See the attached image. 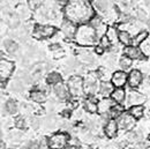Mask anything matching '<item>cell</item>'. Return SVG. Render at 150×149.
<instances>
[{
  "label": "cell",
  "instance_id": "obj_1",
  "mask_svg": "<svg viewBox=\"0 0 150 149\" xmlns=\"http://www.w3.org/2000/svg\"><path fill=\"white\" fill-rule=\"evenodd\" d=\"M65 19L76 23L77 26L88 23L94 18L95 9L89 1L84 0H69V2L64 7Z\"/></svg>",
  "mask_w": 150,
  "mask_h": 149
},
{
  "label": "cell",
  "instance_id": "obj_2",
  "mask_svg": "<svg viewBox=\"0 0 150 149\" xmlns=\"http://www.w3.org/2000/svg\"><path fill=\"white\" fill-rule=\"evenodd\" d=\"M74 40L79 46L90 48V46H96L98 44L99 38L96 34V30L89 23H83L77 27Z\"/></svg>",
  "mask_w": 150,
  "mask_h": 149
},
{
  "label": "cell",
  "instance_id": "obj_3",
  "mask_svg": "<svg viewBox=\"0 0 150 149\" xmlns=\"http://www.w3.org/2000/svg\"><path fill=\"white\" fill-rule=\"evenodd\" d=\"M67 86L71 93V97L79 99L82 96H86L84 94V89H83V84H84V80L83 76L79 74L72 75L68 80H67Z\"/></svg>",
  "mask_w": 150,
  "mask_h": 149
},
{
  "label": "cell",
  "instance_id": "obj_4",
  "mask_svg": "<svg viewBox=\"0 0 150 149\" xmlns=\"http://www.w3.org/2000/svg\"><path fill=\"white\" fill-rule=\"evenodd\" d=\"M58 33V29L53 24H42L37 23L34 28H33V37L38 40L42 39H47V38H52L56 36Z\"/></svg>",
  "mask_w": 150,
  "mask_h": 149
},
{
  "label": "cell",
  "instance_id": "obj_5",
  "mask_svg": "<svg viewBox=\"0 0 150 149\" xmlns=\"http://www.w3.org/2000/svg\"><path fill=\"white\" fill-rule=\"evenodd\" d=\"M51 149H66L69 145L71 136L67 132H57L47 138Z\"/></svg>",
  "mask_w": 150,
  "mask_h": 149
},
{
  "label": "cell",
  "instance_id": "obj_6",
  "mask_svg": "<svg viewBox=\"0 0 150 149\" xmlns=\"http://www.w3.org/2000/svg\"><path fill=\"white\" fill-rule=\"evenodd\" d=\"M15 68V64L8 59H1L0 60V80L1 83L6 82L14 72Z\"/></svg>",
  "mask_w": 150,
  "mask_h": 149
},
{
  "label": "cell",
  "instance_id": "obj_7",
  "mask_svg": "<svg viewBox=\"0 0 150 149\" xmlns=\"http://www.w3.org/2000/svg\"><path fill=\"white\" fill-rule=\"evenodd\" d=\"M146 102H147V97L142 93L137 92L136 89H131V92L127 93L126 104L128 108L134 106V105H144Z\"/></svg>",
  "mask_w": 150,
  "mask_h": 149
},
{
  "label": "cell",
  "instance_id": "obj_8",
  "mask_svg": "<svg viewBox=\"0 0 150 149\" xmlns=\"http://www.w3.org/2000/svg\"><path fill=\"white\" fill-rule=\"evenodd\" d=\"M77 27L79 26L76 23L67 19H64L62 22L60 23V31L64 35V37H66L67 39H74Z\"/></svg>",
  "mask_w": 150,
  "mask_h": 149
},
{
  "label": "cell",
  "instance_id": "obj_9",
  "mask_svg": "<svg viewBox=\"0 0 150 149\" xmlns=\"http://www.w3.org/2000/svg\"><path fill=\"white\" fill-rule=\"evenodd\" d=\"M117 120L119 124V128L122 131H127V132L133 130L135 124H136V119L128 111L124 112Z\"/></svg>",
  "mask_w": 150,
  "mask_h": 149
},
{
  "label": "cell",
  "instance_id": "obj_10",
  "mask_svg": "<svg viewBox=\"0 0 150 149\" xmlns=\"http://www.w3.org/2000/svg\"><path fill=\"white\" fill-rule=\"evenodd\" d=\"M143 73L137 70V68H134V70H131L128 72V86L131 87V89H136L141 86V83L143 82Z\"/></svg>",
  "mask_w": 150,
  "mask_h": 149
},
{
  "label": "cell",
  "instance_id": "obj_11",
  "mask_svg": "<svg viewBox=\"0 0 150 149\" xmlns=\"http://www.w3.org/2000/svg\"><path fill=\"white\" fill-rule=\"evenodd\" d=\"M111 83L114 86V88H125V86L128 83V73L121 70L113 72Z\"/></svg>",
  "mask_w": 150,
  "mask_h": 149
},
{
  "label": "cell",
  "instance_id": "obj_12",
  "mask_svg": "<svg viewBox=\"0 0 150 149\" xmlns=\"http://www.w3.org/2000/svg\"><path fill=\"white\" fill-rule=\"evenodd\" d=\"M52 88H53V93H54V95L59 101H68L71 98V93H69L68 86L64 81L56 84V86H53Z\"/></svg>",
  "mask_w": 150,
  "mask_h": 149
},
{
  "label": "cell",
  "instance_id": "obj_13",
  "mask_svg": "<svg viewBox=\"0 0 150 149\" xmlns=\"http://www.w3.org/2000/svg\"><path fill=\"white\" fill-rule=\"evenodd\" d=\"M117 103L113 101L111 97H102L98 102H97V106H98V111L97 114H106L109 113L110 110Z\"/></svg>",
  "mask_w": 150,
  "mask_h": 149
},
{
  "label": "cell",
  "instance_id": "obj_14",
  "mask_svg": "<svg viewBox=\"0 0 150 149\" xmlns=\"http://www.w3.org/2000/svg\"><path fill=\"white\" fill-rule=\"evenodd\" d=\"M122 52H124L125 56L129 57L133 60H143V59H146V56L141 51L140 46H134V45L124 46Z\"/></svg>",
  "mask_w": 150,
  "mask_h": 149
},
{
  "label": "cell",
  "instance_id": "obj_15",
  "mask_svg": "<svg viewBox=\"0 0 150 149\" xmlns=\"http://www.w3.org/2000/svg\"><path fill=\"white\" fill-rule=\"evenodd\" d=\"M120 130L119 128V124H118V120L117 119H110L106 125L104 126L103 128V133L104 135L108 138V139H114L118 134V131Z\"/></svg>",
  "mask_w": 150,
  "mask_h": 149
},
{
  "label": "cell",
  "instance_id": "obj_16",
  "mask_svg": "<svg viewBox=\"0 0 150 149\" xmlns=\"http://www.w3.org/2000/svg\"><path fill=\"white\" fill-rule=\"evenodd\" d=\"M97 99H96V96H87L84 99H83V109L84 111L90 113V114H96L98 111V106H97Z\"/></svg>",
  "mask_w": 150,
  "mask_h": 149
},
{
  "label": "cell",
  "instance_id": "obj_17",
  "mask_svg": "<svg viewBox=\"0 0 150 149\" xmlns=\"http://www.w3.org/2000/svg\"><path fill=\"white\" fill-rule=\"evenodd\" d=\"M110 97L117 104H124L127 98V92L125 88H114Z\"/></svg>",
  "mask_w": 150,
  "mask_h": 149
},
{
  "label": "cell",
  "instance_id": "obj_18",
  "mask_svg": "<svg viewBox=\"0 0 150 149\" xmlns=\"http://www.w3.org/2000/svg\"><path fill=\"white\" fill-rule=\"evenodd\" d=\"M113 90H114V86L111 83V81H100L98 95H100L102 97H110Z\"/></svg>",
  "mask_w": 150,
  "mask_h": 149
},
{
  "label": "cell",
  "instance_id": "obj_19",
  "mask_svg": "<svg viewBox=\"0 0 150 149\" xmlns=\"http://www.w3.org/2000/svg\"><path fill=\"white\" fill-rule=\"evenodd\" d=\"M149 37V31L147 29H142L140 30L139 33H136L133 37V42H132V45L134 46H140L144 40H147Z\"/></svg>",
  "mask_w": 150,
  "mask_h": 149
},
{
  "label": "cell",
  "instance_id": "obj_20",
  "mask_svg": "<svg viewBox=\"0 0 150 149\" xmlns=\"http://www.w3.org/2000/svg\"><path fill=\"white\" fill-rule=\"evenodd\" d=\"M30 98L35 102V103H45L46 99H47V94L45 92H42L39 89H34L30 92Z\"/></svg>",
  "mask_w": 150,
  "mask_h": 149
},
{
  "label": "cell",
  "instance_id": "obj_21",
  "mask_svg": "<svg viewBox=\"0 0 150 149\" xmlns=\"http://www.w3.org/2000/svg\"><path fill=\"white\" fill-rule=\"evenodd\" d=\"M128 112L131 113L136 120H140L146 114V106L144 105H134V106H131L128 109Z\"/></svg>",
  "mask_w": 150,
  "mask_h": 149
},
{
  "label": "cell",
  "instance_id": "obj_22",
  "mask_svg": "<svg viewBox=\"0 0 150 149\" xmlns=\"http://www.w3.org/2000/svg\"><path fill=\"white\" fill-rule=\"evenodd\" d=\"M106 37L109 38V40L111 42L112 45H118L119 43V30L117 27L109 26V29L106 31Z\"/></svg>",
  "mask_w": 150,
  "mask_h": 149
},
{
  "label": "cell",
  "instance_id": "obj_23",
  "mask_svg": "<svg viewBox=\"0 0 150 149\" xmlns=\"http://www.w3.org/2000/svg\"><path fill=\"white\" fill-rule=\"evenodd\" d=\"M45 81H46L51 87H53V86H56L58 83L62 82L64 80H62V75L60 74V73H58V72H51V73H49V74L46 75Z\"/></svg>",
  "mask_w": 150,
  "mask_h": 149
},
{
  "label": "cell",
  "instance_id": "obj_24",
  "mask_svg": "<svg viewBox=\"0 0 150 149\" xmlns=\"http://www.w3.org/2000/svg\"><path fill=\"white\" fill-rule=\"evenodd\" d=\"M132 42H133V37H132L129 31H126V30H120L119 31V43L122 46L132 45Z\"/></svg>",
  "mask_w": 150,
  "mask_h": 149
},
{
  "label": "cell",
  "instance_id": "obj_25",
  "mask_svg": "<svg viewBox=\"0 0 150 149\" xmlns=\"http://www.w3.org/2000/svg\"><path fill=\"white\" fill-rule=\"evenodd\" d=\"M5 110L8 114L11 116H15L18 112H19V104L14 99H9L5 103Z\"/></svg>",
  "mask_w": 150,
  "mask_h": 149
},
{
  "label": "cell",
  "instance_id": "obj_26",
  "mask_svg": "<svg viewBox=\"0 0 150 149\" xmlns=\"http://www.w3.org/2000/svg\"><path fill=\"white\" fill-rule=\"evenodd\" d=\"M96 72H97V75H98L100 81H111L113 73L110 72V68H108V67H98Z\"/></svg>",
  "mask_w": 150,
  "mask_h": 149
},
{
  "label": "cell",
  "instance_id": "obj_27",
  "mask_svg": "<svg viewBox=\"0 0 150 149\" xmlns=\"http://www.w3.org/2000/svg\"><path fill=\"white\" fill-rule=\"evenodd\" d=\"M133 61H134L133 59H131L129 57H127L124 55L122 57L119 58V67L121 68V71L127 72L132 66H133Z\"/></svg>",
  "mask_w": 150,
  "mask_h": 149
},
{
  "label": "cell",
  "instance_id": "obj_28",
  "mask_svg": "<svg viewBox=\"0 0 150 149\" xmlns=\"http://www.w3.org/2000/svg\"><path fill=\"white\" fill-rule=\"evenodd\" d=\"M125 111H126V110H125V106H124L122 104H115L112 109L110 110L109 116H110L111 119H118Z\"/></svg>",
  "mask_w": 150,
  "mask_h": 149
},
{
  "label": "cell",
  "instance_id": "obj_29",
  "mask_svg": "<svg viewBox=\"0 0 150 149\" xmlns=\"http://www.w3.org/2000/svg\"><path fill=\"white\" fill-rule=\"evenodd\" d=\"M5 50H6V52L7 53H9V55H15L16 52H18V50H19V45H18V43L16 42H14V40H12V39H7V40H5Z\"/></svg>",
  "mask_w": 150,
  "mask_h": 149
},
{
  "label": "cell",
  "instance_id": "obj_30",
  "mask_svg": "<svg viewBox=\"0 0 150 149\" xmlns=\"http://www.w3.org/2000/svg\"><path fill=\"white\" fill-rule=\"evenodd\" d=\"M14 125H15V127L16 128H19V130H25L27 128V120L22 117V116H19V117H16V119H15V121H14Z\"/></svg>",
  "mask_w": 150,
  "mask_h": 149
},
{
  "label": "cell",
  "instance_id": "obj_31",
  "mask_svg": "<svg viewBox=\"0 0 150 149\" xmlns=\"http://www.w3.org/2000/svg\"><path fill=\"white\" fill-rule=\"evenodd\" d=\"M98 44H99L102 48H104L106 51H108V50H110V49L112 48V44H111V42L109 40V38L106 37V35H104L103 37L99 38V40H98Z\"/></svg>",
  "mask_w": 150,
  "mask_h": 149
},
{
  "label": "cell",
  "instance_id": "obj_32",
  "mask_svg": "<svg viewBox=\"0 0 150 149\" xmlns=\"http://www.w3.org/2000/svg\"><path fill=\"white\" fill-rule=\"evenodd\" d=\"M88 23H89V24H90V26H91L94 29H97V28H98L99 26H102L104 22H103V20H102V18H100V16H98V15H95L94 18L90 20Z\"/></svg>",
  "mask_w": 150,
  "mask_h": 149
},
{
  "label": "cell",
  "instance_id": "obj_33",
  "mask_svg": "<svg viewBox=\"0 0 150 149\" xmlns=\"http://www.w3.org/2000/svg\"><path fill=\"white\" fill-rule=\"evenodd\" d=\"M140 49H141V51L143 52V55L146 56V58L150 57V42L148 39L144 40V42L140 45Z\"/></svg>",
  "mask_w": 150,
  "mask_h": 149
},
{
  "label": "cell",
  "instance_id": "obj_34",
  "mask_svg": "<svg viewBox=\"0 0 150 149\" xmlns=\"http://www.w3.org/2000/svg\"><path fill=\"white\" fill-rule=\"evenodd\" d=\"M44 2V0H28V7L31 11H36L40 7V5Z\"/></svg>",
  "mask_w": 150,
  "mask_h": 149
},
{
  "label": "cell",
  "instance_id": "obj_35",
  "mask_svg": "<svg viewBox=\"0 0 150 149\" xmlns=\"http://www.w3.org/2000/svg\"><path fill=\"white\" fill-rule=\"evenodd\" d=\"M8 23H9V27L11 28H18L20 26V18L18 15H12L9 20H8Z\"/></svg>",
  "mask_w": 150,
  "mask_h": 149
},
{
  "label": "cell",
  "instance_id": "obj_36",
  "mask_svg": "<svg viewBox=\"0 0 150 149\" xmlns=\"http://www.w3.org/2000/svg\"><path fill=\"white\" fill-rule=\"evenodd\" d=\"M136 19L139 21H147V14L142 9H136Z\"/></svg>",
  "mask_w": 150,
  "mask_h": 149
},
{
  "label": "cell",
  "instance_id": "obj_37",
  "mask_svg": "<svg viewBox=\"0 0 150 149\" xmlns=\"http://www.w3.org/2000/svg\"><path fill=\"white\" fill-rule=\"evenodd\" d=\"M39 149H51L49 146V140L47 138H42L39 141Z\"/></svg>",
  "mask_w": 150,
  "mask_h": 149
},
{
  "label": "cell",
  "instance_id": "obj_38",
  "mask_svg": "<svg viewBox=\"0 0 150 149\" xmlns=\"http://www.w3.org/2000/svg\"><path fill=\"white\" fill-rule=\"evenodd\" d=\"M139 146L141 149H150V140L147 138V140H141L139 142Z\"/></svg>",
  "mask_w": 150,
  "mask_h": 149
},
{
  "label": "cell",
  "instance_id": "obj_39",
  "mask_svg": "<svg viewBox=\"0 0 150 149\" xmlns=\"http://www.w3.org/2000/svg\"><path fill=\"white\" fill-rule=\"evenodd\" d=\"M105 52H106V50H105L104 48H102L99 44H97V45L95 46V53H96V55H98V56H103Z\"/></svg>",
  "mask_w": 150,
  "mask_h": 149
},
{
  "label": "cell",
  "instance_id": "obj_40",
  "mask_svg": "<svg viewBox=\"0 0 150 149\" xmlns=\"http://www.w3.org/2000/svg\"><path fill=\"white\" fill-rule=\"evenodd\" d=\"M25 149H39V142H37V141H30L27 145Z\"/></svg>",
  "mask_w": 150,
  "mask_h": 149
},
{
  "label": "cell",
  "instance_id": "obj_41",
  "mask_svg": "<svg viewBox=\"0 0 150 149\" xmlns=\"http://www.w3.org/2000/svg\"><path fill=\"white\" fill-rule=\"evenodd\" d=\"M39 125H40V121L38 120L37 118H33L31 119V127L34 130H37L38 127H39Z\"/></svg>",
  "mask_w": 150,
  "mask_h": 149
},
{
  "label": "cell",
  "instance_id": "obj_42",
  "mask_svg": "<svg viewBox=\"0 0 150 149\" xmlns=\"http://www.w3.org/2000/svg\"><path fill=\"white\" fill-rule=\"evenodd\" d=\"M50 50H52V51H60L61 50V48H60V44H58V43H54V44H51L50 45Z\"/></svg>",
  "mask_w": 150,
  "mask_h": 149
},
{
  "label": "cell",
  "instance_id": "obj_43",
  "mask_svg": "<svg viewBox=\"0 0 150 149\" xmlns=\"http://www.w3.org/2000/svg\"><path fill=\"white\" fill-rule=\"evenodd\" d=\"M54 1L57 2V5H58V6H60V7H62V8H64V7L69 2V0H54Z\"/></svg>",
  "mask_w": 150,
  "mask_h": 149
},
{
  "label": "cell",
  "instance_id": "obj_44",
  "mask_svg": "<svg viewBox=\"0 0 150 149\" xmlns=\"http://www.w3.org/2000/svg\"><path fill=\"white\" fill-rule=\"evenodd\" d=\"M80 149H91V148H90V146H88L87 143H84V145H81L80 146Z\"/></svg>",
  "mask_w": 150,
  "mask_h": 149
},
{
  "label": "cell",
  "instance_id": "obj_45",
  "mask_svg": "<svg viewBox=\"0 0 150 149\" xmlns=\"http://www.w3.org/2000/svg\"><path fill=\"white\" fill-rule=\"evenodd\" d=\"M66 149H80V146H67V148Z\"/></svg>",
  "mask_w": 150,
  "mask_h": 149
},
{
  "label": "cell",
  "instance_id": "obj_46",
  "mask_svg": "<svg viewBox=\"0 0 150 149\" xmlns=\"http://www.w3.org/2000/svg\"><path fill=\"white\" fill-rule=\"evenodd\" d=\"M0 149H6V146H5V142L1 140L0 141Z\"/></svg>",
  "mask_w": 150,
  "mask_h": 149
},
{
  "label": "cell",
  "instance_id": "obj_47",
  "mask_svg": "<svg viewBox=\"0 0 150 149\" xmlns=\"http://www.w3.org/2000/svg\"><path fill=\"white\" fill-rule=\"evenodd\" d=\"M147 82H148V84H149V87H150V76L147 77Z\"/></svg>",
  "mask_w": 150,
  "mask_h": 149
},
{
  "label": "cell",
  "instance_id": "obj_48",
  "mask_svg": "<svg viewBox=\"0 0 150 149\" xmlns=\"http://www.w3.org/2000/svg\"><path fill=\"white\" fill-rule=\"evenodd\" d=\"M125 149H136V148H134V147H126Z\"/></svg>",
  "mask_w": 150,
  "mask_h": 149
},
{
  "label": "cell",
  "instance_id": "obj_49",
  "mask_svg": "<svg viewBox=\"0 0 150 149\" xmlns=\"http://www.w3.org/2000/svg\"><path fill=\"white\" fill-rule=\"evenodd\" d=\"M148 139H149V140H150V134H149V135H148Z\"/></svg>",
  "mask_w": 150,
  "mask_h": 149
},
{
  "label": "cell",
  "instance_id": "obj_50",
  "mask_svg": "<svg viewBox=\"0 0 150 149\" xmlns=\"http://www.w3.org/2000/svg\"><path fill=\"white\" fill-rule=\"evenodd\" d=\"M84 1H89V0H84Z\"/></svg>",
  "mask_w": 150,
  "mask_h": 149
}]
</instances>
